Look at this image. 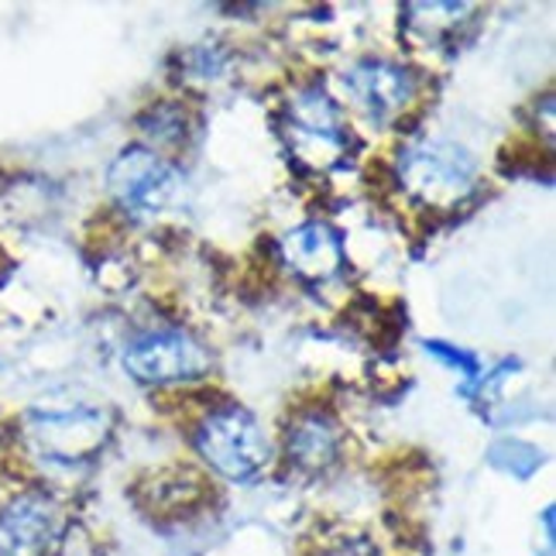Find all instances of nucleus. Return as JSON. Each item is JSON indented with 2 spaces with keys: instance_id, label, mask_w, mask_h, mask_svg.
<instances>
[{
  "instance_id": "3",
  "label": "nucleus",
  "mask_w": 556,
  "mask_h": 556,
  "mask_svg": "<svg viewBox=\"0 0 556 556\" xmlns=\"http://www.w3.org/2000/svg\"><path fill=\"white\" fill-rule=\"evenodd\" d=\"M106 186L124 210L155 213L179 197L182 179L176 165H168L152 148H124L106 173Z\"/></svg>"
},
{
  "instance_id": "9",
  "label": "nucleus",
  "mask_w": 556,
  "mask_h": 556,
  "mask_svg": "<svg viewBox=\"0 0 556 556\" xmlns=\"http://www.w3.org/2000/svg\"><path fill=\"white\" fill-rule=\"evenodd\" d=\"M340 454V430L327 413H306L289 426V457L303 470H324Z\"/></svg>"
},
{
  "instance_id": "11",
  "label": "nucleus",
  "mask_w": 556,
  "mask_h": 556,
  "mask_svg": "<svg viewBox=\"0 0 556 556\" xmlns=\"http://www.w3.org/2000/svg\"><path fill=\"white\" fill-rule=\"evenodd\" d=\"M141 131L152 135L155 141H168V144L182 141V135H186V114H182V106H176V103L152 106V111L141 117Z\"/></svg>"
},
{
  "instance_id": "7",
  "label": "nucleus",
  "mask_w": 556,
  "mask_h": 556,
  "mask_svg": "<svg viewBox=\"0 0 556 556\" xmlns=\"http://www.w3.org/2000/svg\"><path fill=\"white\" fill-rule=\"evenodd\" d=\"M289 127L295 144L303 148V155L313 162H333L344 152V121H340V106L319 90H299L295 100L289 103Z\"/></svg>"
},
{
  "instance_id": "2",
  "label": "nucleus",
  "mask_w": 556,
  "mask_h": 556,
  "mask_svg": "<svg viewBox=\"0 0 556 556\" xmlns=\"http://www.w3.org/2000/svg\"><path fill=\"white\" fill-rule=\"evenodd\" d=\"M213 357L197 337L186 330H155L135 337L124 348V368L144 384L197 381L210 371Z\"/></svg>"
},
{
  "instance_id": "1",
  "label": "nucleus",
  "mask_w": 556,
  "mask_h": 556,
  "mask_svg": "<svg viewBox=\"0 0 556 556\" xmlns=\"http://www.w3.org/2000/svg\"><path fill=\"white\" fill-rule=\"evenodd\" d=\"M192 440H197L200 457L227 481H251L268 464V440L262 426L241 405H217V409H210L200 419Z\"/></svg>"
},
{
  "instance_id": "12",
  "label": "nucleus",
  "mask_w": 556,
  "mask_h": 556,
  "mask_svg": "<svg viewBox=\"0 0 556 556\" xmlns=\"http://www.w3.org/2000/svg\"><path fill=\"white\" fill-rule=\"evenodd\" d=\"M426 354H433V357L446 361V365L460 368V375H464V378H475V375H478L475 357L464 354V351H451V344H440V340H433V344H426Z\"/></svg>"
},
{
  "instance_id": "5",
  "label": "nucleus",
  "mask_w": 556,
  "mask_h": 556,
  "mask_svg": "<svg viewBox=\"0 0 556 556\" xmlns=\"http://www.w3.org/2000/svg\"><path fill=\"white\" fill-rule=\"evenodd\" d=\"M62 532V505L41 491H25L0 508V556H52Z\"/></svg>"
},
{
  "instance_id": "8",
  "label": "nucleus",
  "mask_w": 556,
  "mask_h": 556,
  "mask_svg": "<svg viewBox=\"0 0 556 556\" xmlns=\"http://www.w3.org/2000/svg\"><path fill=\"white\" fill-rule=\"evenodd\" d=\"M282 258L306 282H330L348 265V251L337 227L327 220H309L282 238Z\"/></svg>"
},
{
  "instance_id": "10",
  "label": "nucleus",
  "mask_w": 556,
  "mask_h": 556,
  "mask_svg": "<svg viewBox=\"0 0 556 556\" xmlns=\"http://www.w3.org/2000/svg\"><path fill=\"white\" fill-rule=\"evenodd\" d=\"M491 464L508 470L511 478H529V475H536V470H540L543 454L536 451V446L522 443V440H498L495 446H491Z\"/></svg>"
},
{
  "instance_id": "4",
  "label": "nucleus",
  "mask_w": 556,
  "mask_h": 556,
  "mask_svg": "<svg viewBox=\"0 0 556 556\" xmlns=\"http://www.w3.org/2000/svg\"><path fill=\"white\" fill-rule=\"evenodd\" d=\"M399 179L402 186L416 192L426 203H446L460 197V192L475 179V162L457 144L446 141H426L416 144L399 159Z\"/></svg>"
},
{
  "instance_id": "6",
  "label": "nucleus",
  "mask_w": 556,
  "mask_h": 556,
  "mask_svg": "<svg viewBox=\"0 0 556 556\" xmlns=\"http://www.w3.org/2000/svg\"><path fill=\"white\" fill-rule=\"evenodd\" d=\"M344 90L375 121H389L416 97V76L389 59H361L344 73Z\"/></svg>"
},
{
  "instance_id": "13",
  "label": "nucleus",
  "mask_w": 556,
  "mask_h": 556,
  "mask_svg": "<svg viewBox=\"0 0 556 556\" xmlns=\"http://www.w3.org/2000/svg\"><path fill=\"white\" fill-rule=\"evenodd\" d=\"M327 556H378L375 546L368 540H344L340 546H333Z\"/></svg>"
}]
</instances>
